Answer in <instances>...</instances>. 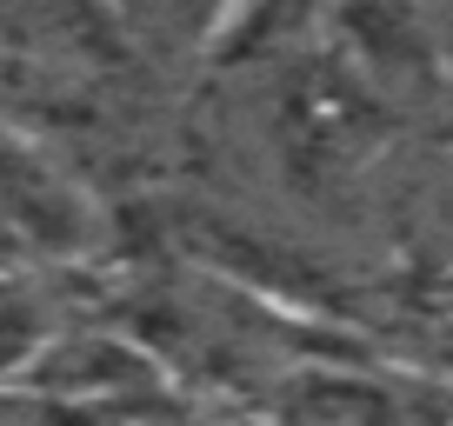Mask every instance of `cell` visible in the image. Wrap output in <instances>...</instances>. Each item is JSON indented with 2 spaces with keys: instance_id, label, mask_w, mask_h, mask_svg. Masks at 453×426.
Returning a JSON list of instances; mask_svg holds the SVG:
<instances>
[{
  "instance_id": "1",
  "label": "cell",
  "mask_w": 453,
  "mask_h": 426,
  "mask_svg": "<svg viewBox=\"0 0 453 426\" xmlns=\"http://www.w3.org/2000/svg\"><path fill=\"white\" fill-rule=\"evenodd\" d=\"M273 426H453L447 386L413 380L407 367H373L347 346L307 360L280 393L267 399Z\"/></svg>"
},
{
  "instance_id": "2",
  "label": "cell",
  "mask_w": 453,
  "mask_h": 426,
  "mask_svg": "<svg viewBox=\"0 0 453 426\" xmlns=\"http://www.w3.org/2000/svg\"><path fill=\"white\" fill-rule=\"evenodd\" d=\"M0 227L41 247L60 267H73L100 247V213L87 200V186L14 114H0Z\"/></svg>"
},
{
  "instance_id": "3",
  "label": "cell",
  "mask_w": 453,
  "mask_h": 426,
  "mask_svg": "<svg viewBox=\"0 0 453 426\" xmlns=\"http://www.w3.org/2000/svg\"><path fill=\"white\" fill-rule=\"evenodd\" d=\"M54 273H60V260H47L41 247H27L20 233L0 227V386L67 327Z\"/></svg>"
},
{
  "instance_id": "4",
  "label": "cell",
  "mask_w": 453,
  "mask_h": 426,
  "mask_svg": "<svg viewBox=\"0 0 453 426\" xmlns=\"http://www.w3.org/2000/svg\"><path fill=\"white\" fill-rule=\"evenodd\" d=\"M113 27L127 34L134 54L160 47V54H200V47H220L241 0H94Z\"/></svg>"
},
{
  "instance_id": "5",
  "label": "cell",
  "mask_w": 453,
  "mask_h": 426,
  "mask_svg": "<svg viewBox=\"0 0 453 426\" xmlns=\"http://www.w3.org/2000/svg\"><path fill=\"white\" fill-rule=\"evenodd\" d=\"M400 240L426 273L453 280V133L426 147L400 186Z\"/></svg>"
}]
</instances>
